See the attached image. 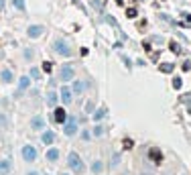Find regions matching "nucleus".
<instances>
[{
    "mask_svg": "<svg viewBox=\"0 0 191 175\" xmlns=\"http://www.w3.org/2000/svg\"><path fill=\"white\" fill-rule=\"evenodd\" d=\"M73 77H75L73 67H71L69 63H67V65H63V67H61V79H63V81H71Z\"/></svg>",
    "mask_w": 191,
    "mask_h": 175,
    "instance_id": "39448f33",
    "label": "nucleus"
},
{
    "mask_svg": "<svg viewBox=\"0 0 191 175\" xmlns=\"http://www.w3.org/2000/svg\"><path fill=\"white\" fill-rule=\"evenodd\" d=\"M10 169H12V161L10 159H2V161H0V171H2V173H6Z\"/></svg>",
    "mask_w": 191,
    "mask_h": 175,
    "instance_id": "f8f14e48",
    "label": "nucleus"
},
{
    "mask_svg": "<svg viewBox=\"0 0 191 175\" xmlns=\"http://www.w3.org/2000/svg\"><path fill=\"white\" fill-rule=\"evenodd\" d=\"M0 77H2V81L10 83V81H12V73H10V69H4L2 73H0Z\"/></svg>",
    "mask_w": 191,
    "mask_h": 175,
    "instance_id": "f3484780",
    "label": "nucleus"
},
{
    "mask_svg": "<svg viewBox=\"0 0 191 175\" xmlns=\"http://www.w3.org/2000/svg\"><path fill=\"white\" fill-rule=\"evenodd\" d=\"M136 14H138V10H136V8H128V10H126V16H128V18H134Z\"/></svg>",
    "mask_w": 191,
    "mask_h": 175,
    "instance_id": "4be33fe9",
    "label": "nucleus"
},
{
    "mask_svg": "<svg viewBox=\"0 0 191 175\" xmlns=\"http://www.w3.org/2000/svg\"><path fill=\"white\" fill-rule=\"evenodd\" d=\"M31 75H33V79H39V69L33 67V69H31Z\"/></svg>",
    "mask_w": 191,
    "mask_h": 175,
    "instance_id": "bb28decb",
    "label": "nucleus"
},
{
    "mask_svg": "<svg viewBox=\"0 0 191 175\" xmlns=\"http://www.w3.org/2000/svg\"><path fill=\"white\" fill-rule=\"evenodd\" d=\"M173 67H175L173 63H163V65H159V69H161L163 73H171V71H173Z\"/></svg>",
    "mask_w": 191,
    "mask_h": 175,
    "instance_id": "2eb2a0df",
    "label": "nucleus"
},
{
    "mask_svg": "<svg viewBox=\"0 0 191 175\" xmlns=\"http://www.w3.org/2000/svg\"><path fill=\"white\" fill-rule=\"evenodd\" d=\"M83 88H85V85H83L81 81H75V83H73V90H71V92H75V94H81V92H83Z\"/></svg>",
    "mask_w": 191,
    "mask_h": 175,
    "instance_id": "6ab92c4d",
    "label": "nucleus"
},
{
    "mask_svg": "<svg viewBox=\"0 0 191 175\" xmlns=\"http://www.w3.org/2000/svg\"><path fill=\"white\" fill-rule=\"evenodd\" d=\"M43 69H45V71H47V73H49V71H51V69H53V65H51V63H49V61H45V63H43Z\"/></svg>",
    "mask_w": 191,
    "mask_h": 175,
    "instance_id": "b1692460",
    "label": "nucleus"
},
{
    "mask_svg": "<svg viewBox=\"0 0 191 175\" xmlns=\"http://www.w3.org/2000/svg\"><path fill=\"white\" fill-rule=\"evenodd\" d=\"M31 128H35V130H41V128H45V120H43L41 116H35V118H31Z\"/></svg>",
    "mask_w": 191,
    "mask_h": 175,
    "instance_id": "1a4fd4ad",
    "label": "nucleus"
},
{
    "mask_svg": "<svg viewBox=\"0 0 191 175\" xmlns=\"http://www.w3.org/2000/svg\"><path fill=\"white\" fill-rule=\"evenodd\" d=\"M47 104H49V106H55L57 104V94L55 92H49V96H47Z\"/></svg>",
    "mask_w": 191,
    "mask_h": 175,
    "instance_id": "a211bd4d",
    "label": "nucleus"
},
{
    "mask_svg": "<svg viewBox=\"0 0 191 175\" xmlns=\"http://www.w3.org/2000/svg\"><path fill=\"white\" fill-rule=\"evenodd\" d=\"M181 85H183V79H181V77H175V79H173V88H177V90H179Z\"/></svg>",
    "mask_w": 191,
    "mask_h": 175,
    "instance_id": "5701e85b",
    "label": "nucleus"
},
{
    "mask_svg": "<svg viewBox=\"0 0 191 175\" xmlns=\"http://www.w3.org/2000/svg\"><path fill=\"white\" fill-rule=\"evenodd\" d=\"M22 159L25 161H35L37 159V149L27 145V147H22Z\"/></svg>",
    "mask_w": 191,
    "mask_h": 175,
    "instance_id": "20e7f679",
    "label": "nucleus"
},
{
    "mask_svg": "<svg viewBox=\"0 0 191 175\" xmlns=\"http://www.w3.org/2000/svg\"><path fill=\"white\" fill-rule=\"evenodd\" d=\"M29 175H39V173H37V171H31V173H29Z\"/></svg>",
    "mask_w": 191,
    "mask_h": 175,
    "instance_id": "c756f323",
    "label": "nucleus"
},
{
    "mask_svg": "<svg viewBox=\"0 0 191 175\" xmlns=\"http://www.w3.org/2000/svg\"><path fill=\"white\" fill-rule=\"evenodd\" d=\"M47 159H49V161H57L59 159V151L57 149H49V151H47Z\"/></svg>",
    "mask_w": 191,
    "mask_h": 175,
    "instance_id": "ddd939ff",
    "label": "nucleus"
},
{
    "mask_svg": "<svg viewBox=\"0 0 191 175\" xmlns=\"http://www.w3.org/2000/svg\"><path fill=\"white\" fill-rule=\"evenodd\" d=\"M41 141H43L45 145H53V141H55V135L51 133V130H47V133H43V137H41Z\"/></svg>",
    "mask_w": 191,
    "mask_h": 175,
    "instance_id": "9b49d317",
    "label": "nucleus"
},
{
    "mask_svg": "<svg viewBox=\"0 0 191 175\" xmlns=\"http://www.w3.org/2000/svg\"><path fill=\"white\" fill-rule=\"evenodd\" d=\"M43 31H45V29H43L41 25H33V27H29V37H33V39H35V37H41Z\"/></svg>",
    "mask_w": 191,
    "mask_h": 175,
    "instance_id": "6e6552de",
    "label": "nucleus"
},
{
    "mask_svg": "<svg viewBox=\"0 0 191 175\" xmlns=\"http://www.w3.org/2000/svg\"><path fill=\"white\" fill-rule=\"evenodd\" d=\"M12 4H14L18 10H25V0H12Z\"/></svg>",
    "mask_w": 191,
    "mask_h": 175,
    "instance_id": "412c9836",
    "label": "nucleus"
},
{
    "mask_svg": "<svg viewBox=\"0 0 191 175\" xmlns=\"http://www.w3.org/2000/svg\"><path fill=\"white\" fill-rule=\"evenodd\" d=\"M106 112H108L106 108H100V110L93 114V120H100V118H104V116H106Z\"/></svg>",
    "mask_w": 191,
    "mask_h": 175,
    "instance_id": "aec40b11",
    "label": "nucleus"
},
{
    "mask_svg": "<svg viewBox=\"0 0 191 175\" xmlns=\"http://www.w3.org/2000/svg\"><path fill=\"white\" fill-rule=\"evenodd\" d=\"M63 133H65L67 137H73V135L77 133V122H75V118H67V120H65Z\"/></svg>",
    "mask_w": 191,
    "mask_h": 175,
    "instance_id": "7ed1b4c3",
    "label": "nucleus"
},
{
    "mask_svg": "<svg viewBox=\"0 0 191 175\" xmlns=\"http://www.w3.org/2000/svg\"><path fill=\"white\" fill-rule=\"evenodd\" d=\"M67 163H69V167L73 169L75 173H83V169H85L77 153H69V157H67Z\"/></svg>",
    "mask_w": 191,
    "mask_h": 175,
    "instance_id": "f257e3e1",
    "label": "nucleus"
},
{
    "mask_svg": "<svg viewBox=\"0 0 191 175\" xmlns=\"http://www.w3.org/2000/svg\"><path fill=\"white\" fill-rule=\"evenodd\" d=\"M61 98H63V104H69V102H71V90L63 88V92H61Z\"/></svg>",
    "mask_w": 191,
    "mask_h": 175,
    "instance_id": "4468645a",
    "label": "nucleus"
},
{
    "mask_svg": "<svg viewBox=\"0 0 191 175\" xmlns=\"http://www.w3.org/2000/svg\"><path fill=\"white\" fill-rule=\"evenodd\" d=\"M149 159H151L153 163H161V161H163V153H161V149L153 147V149L149 151Z\"/></svg>",
    "mask_w": 191,
    "mask_h": 175,
    "instance_id": "423d86ee",
    "label": "nucleus"
},
{
    "mask_svg": "<svg viewBox=\"0 0 191 175\" xmlns=\"http://www.w3.org/2000/svg\"><path fill=\"white\" fill-rule=\"evenodd\" d=\"M171 51H173V53H179V51H181V47L177 45V43H171Z\"/></svg>",
    "mask_w": 191,
    "mask_h": 175,
    "instance_id": "a878e982",
    "label": "nucleus"
},
{
    "mask_svg": "<svg viewBox=\"0 0 191 175\" xmlns=\"http://www.w3.org/2000/svg\"><path fill=\"white\" fill-rule=\"evenodd\" d=\"M53 49H55V53H59V55H65V57L71 55V49L67 47V43L61 41V39H57V41L53 43Z\"/></svg>",
    "mask_w": 191,
    "mask_h": 175,
    "instance_id": "f03ea898",
    "label": "nucleus"
},
{
    "mask_svg": "<svg viewBox=\"0 0 191 175\" xmlns=\"http://www.w3.org/2000/svg\"><path fill=\"white\" fill-rule=\"evenodd\" d=\"M102 169H104V163L102 161H93L91 163V171L93 173H102Z\"/></svg>",
    "mask_w": 191,
    "mask_h": 175,
    "instance_id": "dca6fc26",
    "label": "nucleus"
},
{
    "mask_svg": "<svg viewBox=\"0 0 191 175\" xmlns=\"http://www.w3.org/2000/svg\"><path fill=\"white\" fill-rule=\"evenodd\" d=\"M81 139H83V141H87V139H89V133H87V130H83V133H81Z\"/></svg>",
    "mask_w": 191,
    "mask_h": 175,
    "instance_id": "c85d7f7f",
    "label": "nucleus"
},
{
    "mask_svg": "<svg viewBox=\"0 0 191 175\" xmlns=\"http://www.w3.org/2000/svg\"><path fill=\"white\" fill-rule=\"evenodd\" d=\"M29 83H31V77H29V75H22V77L18 79V92H16V96H20L22 92H25L27 88H29Z\"/></svg>",
    "mask_w": 191,
    "mask_h": 175,
    "instance_id": "0eeeda50",
    "label": "nucleus"
},
{
    "mask_svg": "<svg viewBox=\"0 0 191 175\" xmlns=\"http://www.w3.org/2000/svg\"><path fill=\"white\" fill-rule=\"evenodd\" d=\"M93 135H95V137L102 135V126H95V128H93Z\"/></svg>",
    "mask_w": 191,
    "mask_h": 175,
    "instance_id": "cd10ccee",
    "label": "nucleus"
},
{
    "mask_svg": "<svg viewBox=\"0 0 191 175\" xmlns=\"http://www.w3.org/2000/svg\"><path fill=\"white\" fill-rule=\"evenodd\" d=\"M55 120H57L59 124H63V122L67 120V114H65L63 108H55Z\"/></svg>",
    "mask_w": 191,
    "mask_h": 175,
    "instance_id": "9d476101",
    "label": "nucleus"
},
{
    "mask_svg": "<svg viewBox=\"0 0 191 175\" xmlns=\"http://www.w3.org/2000/svg\"><path fill=\"white\" fill-rule=\"evenodd\" d=\"M132 147H134V143L130 139H124V149H132Z\"/></svg>",
    "mask_w": 191,
    "mask_h": 175,
    "instance_id": "393cba45",
    "label": "nucleus"
}]
</instances>
